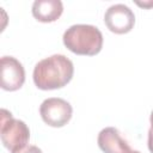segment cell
Wrapping results in <instances>:
<instances>
[{
	"label": "cell",
	"mask_w": 153,
	"mask_h": 153,
	"mask_svg": "<svg viewBox=\"0 0 153 153\" xmlns=\"http://www.w3.org/2000/svg\"><path fill=\"white\" fill-rule=\"evenodd\" d=\"M74 74L73 62L62 54H54L36 63L32 73L33 84L42 91L65 87Z\"/></svg>",
	"instance_id": "cell-1"
},
{
	"label": "cell",
	"mask_w": 153,
	"mask_h": 153,
	"mask_svg": "<svg viewBox=\"0 0 153 153\" xmlns=\"http://www.w3.org/2000/svg\"><path fill=\"white\" fill-rule=\"evenodd\" d=\"M62 42L75 55L94 56L103 48V33L94 25L75 24L63 32Z\"/></svg>",
	"instance_id": "cell-2"
},
{
	"label": "cell",
	"mask_w": 153,
	"mask_h": 153,
	"mask_svg": "<svg viewBox=\"0 0 153 153\" xmlns=\"http://www.w3.org/2000/svg\"><path fill=\"white\" fill-rule=\"evenodd\" d=\"M0 136L4 147L13 153L27 146L30 140V129L24 121L13 118L8 110L1 109Z\"/></svg>",
	"instance_id": "cell-3"
},
{
	"label": "cell",
	"mask_w": 153,
	"mask_h": 153,
	"mask_svg": "<svg viewBox=\"0 0 153 153\" xmlns=\"http://www.w3.org/2000/svg\"><path fill=\"white\" fill-rule=\"evenodd\" d=\"M39 115L45 124L54 128L65 127L72 118V105L59 97L47 98L39 105Z\"/></svg>",
	"instance_id": "cell-4"
},
{
	"label": "cell",
	"mask_w": 153,
	"mask_h": 153,
	"mask_svg": "<svg viewBox=\"0 0 153 153\" xmlns=\"http://www.w3.org/2000/svg\"><path fill=\"white\" fill-rule=\"evenodd\" d=\"M104 24L109 31L116 35H124L133 30L135 25V14L127 5L116 4L105 11Z\"/></svg>",
	"instance_id": "cell-5"
},
{
	"label": "cell",
	"mask_w": 153,
	"mask_h": 153,
	"mask_svg": "<svg viewBox=\"0 0 153 153\" xmlns=\"http://www.w3.org/2000/svg\"><path fill=\"white\" fill-rule=\"evenodd\" d=\"M0 86L5 91H17L25 82V69L20 61L13 56H2L0 61Z\"/></svg>",
	"instance_id": "cell-6"
},
{
	"label": "cell",
	"mask_w": 153,
	"mask_h": 153,
	"mask_svg": "<svg viewBox=\"0 0 153 153\" xmlns=\"http://www.w3.org/2000/svg\"><path fill=\"white\" fill-rule=\"evenodd\" d=\"M97 143L103 153H129L131 151L128 142L121 136L118 129L114 127L102 129L98 134Z\"/></svg>",
	"instance_id": "cell-7"
},
{
	"label": "cell",
	"mask_w": 153,
	"mask_h": 153,
	"mask_svg": "<svg viewBox=\"0 0 153 153\" xmlns=\"http://www.w3.org/2000/svg\"><path fill=\"white\" fill-rule=\"evenodd\" d=\"M31 12L36 20L41 23H53L61 17L63 4L60 0H36L32 4Z\"/></svg>",
	"instance_id": "cell-8"
},
{
	"label": "cell",
	"mask_w": 153,
	"mask_h": 153,
	"mask_svg": "<svg viewBox=\"0 0 153 153\" xmlns=\"http://www.w3.org/2000/svg\"><path fill=\"white\" fill-rule=\"evenodd\" d=\"M149 123H151V127L148 129V139H147V146H148V149L151 153H153V110L151 112V116H149Z\"/></svg>",
	"instance_id": "cell-9"
},
{
	"label": "cell",
	"mask_w": 153,
	"mask_h": 153,
	"mask_svg": "<svg viewBox=\"0 0 153 153\" xmlns=\"http://www.w3.org/2000/svg\"><path fill=\"white\" fill-rule=\"evenodd\" d=\"M13 153H43V152H42V149L38 148L37 146L27 145V146H25L24 148L18 149V151H16V152H13Z\"/></svg>",
	"instance_id": "cell-10"
},
{
	"label": "cell",
	"mask_w": 153,
	"mask_h": 153,
	"mask_svg": "<svg viewBox=\"0 0 153 153\" xmlns=\"http://www.w3.org/2000/svg\"><path fill=\"white\" fill-rule=\"evenodd\" d=\"M135 4L137 6H140V7H143V8H152L153 7V1H143V2L136 1Z\"/></svg>",
	"instance_id": "cell-11"
},
{
	"label": "cell",
	"mask_w": 153,
	"mask_h": 153,
	"mask_svg": "<svg viewBox=\"0 0 153 153\" xmlns=\"http://www.w3.org/2000/svg\"><path fill=\"white\" fill-rule=\"evenodd\" d=\"M129 153H141V152H139V151H134V149H131Z\"/></svg>",
	"instance_id": "cell-12"
}]
</instances>
